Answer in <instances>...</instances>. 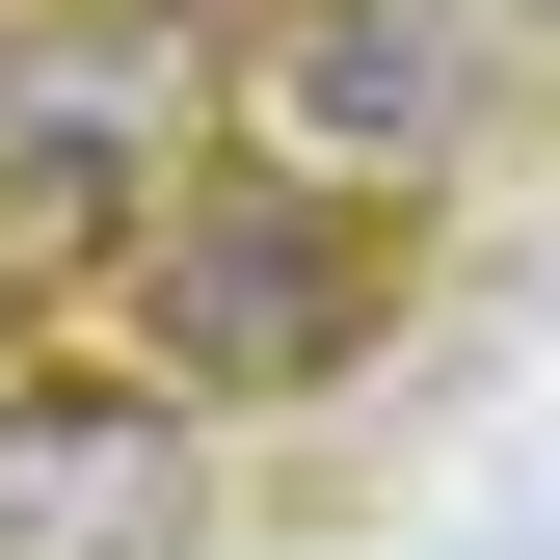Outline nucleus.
<instances>
[{
	"label": "nucleus",
	"instance_id": "nucleus-5",
	"mask_svg": "<svg viewBox=\"0 0 560 560\" xmlns=\"http://www.w3.org/2000/svg\"><path fill=\"white\" fill-rule=\"evenodd\" d=\"M187 27H214V0H187Z\"/></svg>",
	"mask_w": 560,
	"mask_h": 560
},
{
	"label": "nucleus",
	"instance_id": "nucleus-3",
	"mask_svg": "<svg viewBox=\"0 0 560 560\" xmlns=\"http://www.w3.org/2000/svg\"><path fill=\"white\" fill-rule=\"evenodd\" d=\"M480 54L428 0H294V54H267V133H294V187H374V161H454Z\"/></svg>",
	"mask_w": 560,
	"mask_h": 560
},
{
	"label": "nucleus",
	"instance_id": "nucleus-2",
	"mask_svg": "<svg viewBox=\"0 0 560 560\" xmlns=\"http://www.w3.org/2000/svg\"><path fill=\"white\" fill-rule=\"evenodd\" d=\"M161 161H214V27L187 0H27L0 27V214H133Z\"/></svg>",
	"mask_w": 560,
	"mask_h": 560
},
{
	"label": "nucleus",
	"instance_id": "nucleus-4",
	"mask_svg": "<svg viewBox=\"0 0 560 560\" xmlns=\"http://www.w3.org/2000/svg\"><path fill=\"white\" fill-rule=\"evenodd\" d=\"M187 534V428L107 374H27L0 400V560H161Z\"/></svg>",
	"mask_w": 560,
	"mask_h": 560
},
{
	"label": "nucleus",
	"instance_id": "nucleus-1",
	"mask_svg": "<svg viewBox=\"0 0 560 560\" xmlns=\"http://www.w3.org/2000/svg\"><path fill=\"white\" fill-rule=\"evenodd\" d=\"M374 347V214L347 187H161V374H214V400H294Z\"/></svg>",
	"mask_w": 560,
	"mask_h": 560
}]
</instances>
